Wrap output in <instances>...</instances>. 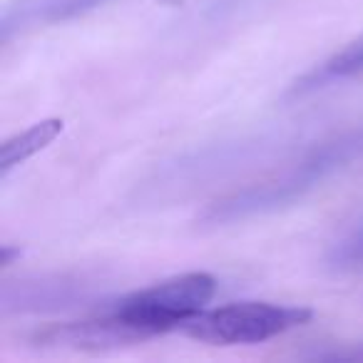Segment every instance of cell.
<instances>
[{
  "instance_id": "1",
  "label": "cell",
  "mask_w": 363,
  "mask_h": 363,
  "mask_svg": "<svg viewBox=\"0 0 363 363\" xmlns=\"http://www.w3.org/2000/svg\"><path fill=\"white\" fill-rule=\"evenodd\" d=\"M217 294V281L207 272H189L160 281L150 289H142L120 298L110 308L120 321H125L140 341L162 336L169 331H182V326Z\"/></svg>"
},
{
  "instance_id": "2",
  "label": "cell",
  "mask_w": 363,
  "mask_h": 363,
  "mask_svg": "<svg viewBox=\"0 0 363 363\" xmlns=\"http://www.w3.org/2000/svg\"><path fill=\"white\" fill-rule=\"evenodd\" d=\"M311 308L279 306L267 301H239L227 306L204 308L189 318L182 333L212 346H234V343H262L274 336L303 326L311 318Z\"/></svg>"
},
{
  "instance_id": "3",
  "label": "cell",
  "mask_w": 363,
  "mask_h": 363,
  "mask_svg": "<svg viewBox=\"0 0 363 363\" xmlns=\"http://www.w3.org/2000/svg\"><path fill=\"white\" fill-rule=\"evenodd\" d=\"M361 150H363V135H353V137H348V140L323 145L321 150L313 152L306 162H301L296 169L289 172L284 179L274 182V184H262L259 189H249V192H244L242 197H237L234 202L224 204L222 212H217L214 217L232 219V217H237V214L254 212V209H262V207H269V204L296 197L301 189L311 187L313 182L321 179L326 172L336 169L341 162H348Z\"/></svg>"
},
{
  "instance_id": "4",
  "label": "cell",
  "mask_w": 363,
  "mask_h": 363,
  "mask_svg": "<svg viewBox=\"0 0 363 363\" xmlns=\"http://www.w3.org/2000/svg\"><path fill=\"white\" fill-rule=\"evenodd\" d=\"M62 127H65V122L60 117H48V120H40L33 127H28L21 135L6 140L0 147V172L8 174L16 164H23L33 155L45 150L48 145H52L55 137H60Z\"/></svg>"
},
{
  "instance_id": "5",
  "label": "cell",
  "mask_w": 363,
  "mask_h": 363,
  "mask_svg": "<svg viewBox=\"0 0 363 363\" xmlns=\"http://www.w3.org/2000/svg\"><path fill=\"white\" fill-rule=\"evenodd\" d=\"M363 72V40L348 45L321 67V77H346Z\"/></svg>"
},
{
  "instance_id": "6",
  "label": "cell",
  "mask_w": 363,
  "mask_h": 363,
  "mask_svg": "<svg viewBox=\"0 0 363 363\" xmlns=\"http://www.w3.org/2000/svg\"><path fill=\"white\" fill-rule=\"evenodd\" d=\"M331 262L338 269H361L363 267V227H358L351 237H346L331 252Z\"/></svg>"
},
{
  "instance_id": "7",
  "label": "cell",
  "mask_w": 363,
  "mask_h": 363,
  "mask_svg": "<svg viewBox=\"0 0 363 363\" xmlns=\"http://www.w3.org/2000/svg\"><path fill=\"white\" fill-rule=\"evenodd\" d=\"M13 257H21V249H18V252H13L11 247H3V259H0V264H3V267H11Z\"/></svg>"
}]
</instances>
